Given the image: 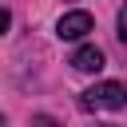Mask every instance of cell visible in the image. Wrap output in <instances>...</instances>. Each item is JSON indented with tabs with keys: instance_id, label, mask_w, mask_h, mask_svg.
Masks as SVG:
<instances>
[{
	"instance_id": "cell-1",
	"label": "cell",
	"mask_w": 127,
	"mask_h": 127,
	"mask_svg": "<svg viewBox=\"0 0 127 127\" xmlns=\"http://www.w3.org/2000/svg\"><path fill=\"white\" fill-rule=\"evenodd\" d=\"M123 103H127V87L115 83V79L91 83V87L79 95V107H83V111H119Z\"/></svg>"
},
{
	"instance_id": "cell-2",
	"label": "cell",
	"mask_w": 127,
	"mask_h": 127,
	"mask_svg": "<svg viewBox=\"0 0 127 127\" xmlns=\"http://www.w3.org/2000/svg\"><path fill=\"white\" fill-rule=\"evenodd\" d=\"M91 28H95V24H91V16H87L83 8H75V12H64V16H60L56 36H60V40H83Z\"/></svg>"
},
{
	"instance_id": "cell-3",
	"label": "cell",
	"mask_w": 127,
	"mask_h": 127,
	"mask_svg": "<svg viewBox=\"0 0 127 127\" xmlns=\"http://www.w3.org/2000/svg\"><path fill=\"white\" fill-rule=\"evenodd\" d=\"M67 64H71L75 71H87V75H91V71H99V67H103V52H99L95 44H79V48L71 52V60H67Z\"/></svg>"
},
{
	"instance_id": "cell-4",
	"label": "cell",
	"mask_w": 127,
	"mask_h": 127,
	"mask_svg": "<svg viewBox=\"0 0 127 127\" xmlns=\"http://www.w3.org/2000/svg\"><path fill=\"white\" fill-rule=\"evenodd\" d=\"M119 40H123V44H127V4H123V8H119Z\"/></svg>"
},
{
	"instance_id": "cell-5",
	"label": "cell",
	"mask_w": 127,
	"mask_h": 127,
	"mask_svg": "<svg viewBox=\"0 0 127 127\" xmlns=\"http://www.w3.org/2000/svg\"><path fill=\"white\" fill-rule=\"evenodd\" d=\"M8 24H12V16H8V8H0V32H8Z\"/></svg>"
},
{
	"instance_id": "cell-6",
	"label": "cell",
	"mask_w": 127,
	"mask_h": 127,
	"mask_svg": "<svg viewBox=\"0 0 127 127\" xmlns=\"http://www.w3.org/2000/svg\"><path fill=\"white\" fill-rule=\"evenodd\" d=\"M36 127H56V119H48V115H36Z\"/></svg>"
},
{
	"instance_id": "cell-7",
	"label": "cell",
	"mask_w": 127,
	"mask_h": 127,
	"mask_svg": "<svg viewBox=\"0 0 127 127\" xmlns=\"http://www.w3.org/2000/svg\"><path fill=\"white\" fill-rule=\"evenodd\" d=\"M0 127H8V123H4V115H0Z\"/></svg>"
},
{
	"instance_id": "cell-8",
	"label": "cell",
	"mask_w": 127,
	"mask_h": 127,
	"mask_svg": "<svg viewBox=\"0 0 127 127\" xmlns=\"http://www.w3.org/2000/svg\"><path fill=\"white\" fill-rule=\"evenodd\" d=\"M107 127H111V123H107Z\"/></svg>"
}]
</instances>
